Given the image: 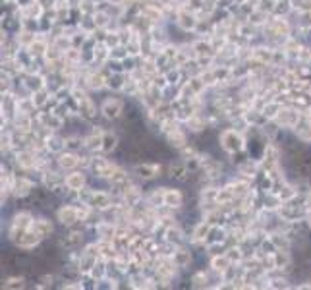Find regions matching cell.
<instances>
[{"label":"cell","instance_id":"obj_3","mask_svg":"<svg viewBox=\"0 0 311 290\" xmlns=\"http://www.w3.org/2000/svg\"><path fill=\"white\" fill-rule=\"evenodd\" d=\"M89 169L93 172V176L97 178H111L114 172H116V165L111 162L108 159H104V157H91V165H89Z\"/></svg>","mask_w":311,"mask_h":290},{"label":"cell","instance_id":"obj_46","mask_svg":"<svg viewBox=\"0 0 311 290\" xmlns=\"http://www.w3.org/2000/svg\"><path fill=\"white\" fill-rule=\"evenodd\" d=\"M104 2H108L111 6H124L126 0H104Z\"/></svg>","mask_w":311,"mask_h":290},{"label":"cell","instance_id":"obj_5","mask_svg":"<svg viewBox=\"0 0 311 290\" xmlns=\"http://www.w3.org/2000/svg\"><path fill=\"white\" fill-rule=\"evenodd\" d=\"M58 221L64 226H74L76 223H80V211H78V205H62L58 213H56Z\"/></svg>","mask_w":311,"mask_h":290},{"label":"cell","instance_id":"obj_38","mask_svg":"<svg viewBox=\"0 0 311 290\" xmlns=\"http://www.w3.org/2000/svg\"><path fill=\"white\" fill-rule=\"evenodd\" d=\"M240 174L246 178H253L257 174V162H251V159L240 162Z\"/></svg>","mask_w":311,"mask_h":290},{"label":"cell","instance_id":"obj_44","mask_svg":"<svg viewBox=\"0 0 311 290\" xmlns=\"http://www.w3.org/2000/svg\"><path fill=\"white\" fill-rule=\"evenodd\" d=\"M188 126H190V128H192L193 132H201V130L205 128V122L201 120V118H197V116H195V114H193L192 118H190V120H188Z\"/></svg>","mask_w":311,"mask_h":290},{"label":"cell","instance_id":"obj_4","mask_svg":"<svg viewBox=\"0 0 311 290\" xmlns=\"http://www.w3.org/2000/svg\"><path fill=\"white\" fill-rule=\"evenodd\" d=\"M122 113H124V101L122 99H106L103 103V106H101V114H103L106 120H116V118H120L122 116Z\"/></svg>","mask_w":311,"mask_h":290},{"label":"cell","instance_id":"obj_25","mask_svg":"<svg viewBox=\"0 0 311 290\" xmlns=\"http://www.w3.org/2000/svg\"><path fill=\"white\" fill-rule=\"evenodd\" d=\"M128 81V76L124 72H112L108 78H106V87L114 89V91H122L124 85Z\"/></svg>","mask_w":311,"mask_h":290},{"label":"cell","instance_id":"obj_45","mask_svg":"<svg viewBox=\"0 0 311 290\" xmlns=\"http://www.w3.org/2000/svg\"><path fill=\"white\" fill-rule=\"evenodd\" d=\"M52 281H54V277H50V275H43L39 279V288H47V286H52Z\"/></svg>","mask_w":311,"mask_h":290},{"label":"cell","instance_id":"obj_31","mask_svg":"<svg viewBox=\"0 0 311 290\" xmlns=\"http://www.w3.org/2000/svg\"><path fill=\"white\" fill-rule=\"evenodd\" d=\"M209 230H211V223H209V221H201V223H197L195 228H193V232H192V240L193 242L207 240Z\"/></svg>","mask_w":311,"mask_h":290},{"label":"cell","instance_id":"obj_26","mask_svg":"<svg viewBox=\"0 0 311 290\" xmlns=\"http://www.w3.org/2000/svg\"><path fill=\"white\" fill-rule=\"evenodd\" d=\"M167 141L172 145V147H176V149H182V147H186V145H188L184 132L178 128V126H176L174 130H170V132L167 134Z\"/></svg>","mask_w":311,"mask_h":290},{"label":"cell","instance_id":"obj_7","mask_svg":"<svg viewBox=\"0 0 311 290\" xmlns=\"http://www.w3.org/2000/svg\"><path fill=\"white\" fill-rule=\"evenodd\" d=\"M87 205H91L97 211H104L112 207V195L108 192H101V190H93L91 197H89Z\"/></svg>","mask_w":311,"mask_h":290},{"label":"cell","instance_id":"obj_13","mask_svg":"<svg viewBox=\"0 0 311 290\" xmlns=\"http://www.w3.org/2000/svg\"><path fill=\"white\" fill-rule=\"evenodd\" d=\"M176 24L182 27L184 31H195L197 29V24H199V20L195 14L192 12H178V16H176Z\"/></svg>","mask_w":311,"mask_h":290},{"label":"cell","instance_id":"obj_29","mask_svg":"<svg viewBox=\"0 0 311 290\" xmlns=\"http://www.w3.org/2000/svg\"><path fill=\"white\" fill-rule=\"evenodd\" d=\"M164 240L172 242L176 246H182V242L186 240V234H184L178 226H167V228H164Z\"/></svg>","mask_w":311,"mask_h":290},{"label":"cell","instance_id":"obj_19","mask_svg":"<svg viewBox=\"0 0 311 290\" xmlns=\"http://www.w3.org/2000/svg\"><path fill=\"white\" fill-rule=\"evenodd\" d=\"M296 137L302 141V143H309L311 141V120L309 118H303L296 124Z\"/></svg>","mask_w":311,"mask_h":290},{"label":"cell","instance_id":"obj_43","mask_svg":"<svg viewBox=\"0 0 311 290\" xmlns=\"http://www.w3.org/2000/svg\"><path fill=\"white\" fill-rule=\"evenodd\" d=\"M164 76H167L168 83H170V85H174V83H178V81H180V78H182V70H178V68H174V70H172V68H170V70H168Z\"/></svg>","mask_w":311,"mask_h":290},{"label":"cell","instance_id":"obj_34","mask_svg":"<svg viewBox=\"0 0 311 290\" xmlns=\"http://www.w3.org/2000/svg\"><path fill=\"white\" fill-rule=\"evenodd\" d=\"M164 192H167V188H155L151 195L147 197V203L151 207H162L164 205Z\"/></svg>","mask_w":311,"mask_h":290},{"label":"cell","instance_id":"obj_15","mask_svg":"<svg viewBox=\"0 0 311 290\" xmlns=\"http://www.w3.org/2000/svg\"><path fill=\"white\" fill-rule=\"evenodd\" d=\"M95 232L99 234V236H101V240H111V242H114L116 234H118V228L112 225L111 221H101V223H97Z\"/></svg>","mask_w":311,"mask_h":290},{"label":"cell","instance_id":"obj_23","mask_svg":"<svg viewBox=\"0 0 311 290\" xmlns=\"http://www.w3.org/2000/svg\"><path fill=\"white\" fill-rule=\"evenodd\" d=\"M31 228L37 234H39L43 240H45V238H48V236L52 234V225H50V221H48V219H33Z\"/></svg>","mask_w":311,"mask_h":290},{"label":"cell","instance_id":"obj_47","mask_svg":"<svg viewBox=\"0 0 311 290\" xmlns=\"http://www.w3.org/2000/svg\"><path fill=\"white\" fill-rule=\"evenodd\" d=\"M307 205H309V209H311V193H309V202H307Z\"/></svg>","mask_w":311,"mask_h":290},{"label":"cell","instance_id":"obj_28","mask_svg":"<svg viewBox=\"0 0 311 290\" xmlns=\"http://www.w3.org/2000/svg\"><path fill=\"white\" fill-rule=\"evenodd\" d=\"M108 180H111L112 188H116L120 193H122V190H124V188L130 184V182H128V174H126V170H122V169H116V172H114V174H112Z\"/></svg>","mask_w":311,"mask_h":290},{"label":"cell","instance_id":"obj_16","mask_svg":"<svg viewBox=\"0 0 311 290\" xmlns=\"http://www.w3.org/2000/svg\"><path fill=\"white\" fill-rule=\"evenodd\" d=\"M184 205V195L180 190H168L164 192V207L168 209H180Z\"/></svg>","mask_w":311,"mask_h":290},{"label":"cell","instance_id":"obj_17","mask_svg":"<svg viewBox=\"0 0 311 290\" xmlns=\"http://www.w3.org/2000/svg\"><path fill=\"white\" fill-rule=\"evenodd\" d=\"M78 111L85 120H93L97 116V106L89 97H83L81 101H78Z\"/></svg>","mask_w":311,"mask_h":290},{"label":"cell","instance_id":"obj_21","mask_svg":"<svg viewBox=\"0 0 311 290\" xmlns=\"http://www.w3.org/2000/svg\"><path fill=\"white\" fill-rule=\"evenodd\" d=\"M116 147H118V134H116V132H112V130H104L103 147H101V151H103V153H112Z\"/></svg>","mask_w":311,"mask_h":290},{"label":"cell","instance_id":"obj_6","mask_svg":"<svg viewBox=\"0 0 311 290\" xmlns=\"http://www.w3.org/2000/svg\"><path fill=\"white\" fill-rule=\"evenodd\" d=\"M302 120L300 113L296 108H280V113L277 114L275 122L279 124L280 128H296V124Z\"/></svg>","mask_w":311,"mask_h":290},{"label":"cell","instance_id":"obj_1","mask_svg":"<svg viewBox=\"0 0 311 290\" xmlns=\"http://www.w3.org/2000/svg\"><path fill=\"white\" fill-rule=\"evenodd\" d=\"M218 143H221V147H223L226 153L236 155V153H242V151L246 149V137L242 136L240 130L228 128V130H224V132H221Z\"/></svg>","mask_w":311,"mask_h":290},{"label":"cell","instance_id":"obj_12","mask_svg":"<svg viewBox=\"0 0 311 290\" xmlns=\"http://www.w3.org/2000/svg\"><path fill=\"white\" fill-rule=\"evenodd\" d=\"M134 170H136V174L139 178L151 180V178L159 176L160 165H157V162H139V165H136V167H134Z\"/></svg>","mask_w":311,"mask_h":290},{"label":"cell","instance_id":"obj_33","mask_svg":"<svg viewBox=\"0 0 311 290\" xmlns=\"http://www.w3.org/2000/svg\"><path fill=\"white\" fill-rule=\"evenodd\" d=\"M269 238H271V242L275 244V248H277V250H288V248H290V236H288L286 232L284 234L272 232Z\"/></svg>","mask_w":311,"mask_h":290},{"label":"cell","instance_id":"obj_24","mask_svg":"<svg viewBox=\"0 0 311 290\" xmlns=\"http://www.w3.org/2000/svg\"><path fill=\"white\" fill-rule=\"evenodd\" d=\"M47 48H48L47 39H43V37H35V41L27 47V50H29V55H31L33 58H41V57H45V55H47Z\"/></svg>","mask_w":311,"mask_h":290},{"label":"cell","instance_id":"obj_36","mask_svg":"<svg viewBox=\"0 0 311 290\" xmlns=\"http://www.w3.org/2000/svg\"><path fill=\"white\" fill-rule=\"evenodd\" d=\"M280 101H267L263 106V114L267 116V120H275L277 118V114L280 113Z\"/></svg>","mask_w":311,"mask_h":290},{"label":"cell","instance_id":"obj_2","mask_svg":"<svg viewBox=\"0 0 311 290\" xmlns=\"http://www.w3.org/2000/svg\"><path fill=\"white\" fill-rule=\"evenodd\" d=\"M33 225V217L29 215V213H25V211H22V213H16L14 215V219H12V223H10V238L16 242L22 234L25 232V230H29Z\"/></svg>","mask_w":311,"mask_h":290},{"label":"cell","instance_id":"obj_32","mask_svg":"<svg viewBox=\"0 0 311 290\" xmlns=\"http://www.w3.org/2000/svg\"><path fill=\"white\" fill-rule=\"evenodd\" d=\"M81 242H83V234L74 230V232L66 234L64 238H60V246H64V248H76V246H80Z\"/></svg>","mask_w":311,"mask_h":290},{"label":"cell","instance_id":"obj_20","mask_svg":"<svg viewBox=\"0 0 311 290\" xmlns=\"http://www.w3.org/2000/svg\"><path fill=\"white\" fill-rule=\"evenodd\" d=\"M234 265L230 261V258L226 256V253H218V256H213V259H211V267H213V271H216V273L224 275L230 267Z\"/></svg>","mask_w":311,"mask_h":290},{"label":"cell","instance_id":"obj_40","mask_svg":"<svg viewBox=\"0 0 311 290\" xmlns=\"http://www.w3.org/2000/svg\"><path fill=\"white\" fill-rule=\"evenodd\" d=\"M81 147H85V137H80V136H70L66 137V149L70 151H78Z\"/></svg>","mask_w":311,"mask_h":290},{"label":"cell","instance_id":"obj_39","mask_svg":"<svg viewBox=\"0 0 311 290\" xmlns=\"http://www.w3.org/2000/svg\"><path fill=\"white\" fill-rule=\"evenodd\" d=\"M24 286H25V279H24V277H8L6 281L2 282V288H8V290L24 288Z\"/></svg>","mask_w":311,"mask_h":290},{"label":"cell","instance_id":"obj_27","mask_svg":"<svg viewBox=\"0 0 311 290\" xmlns=\"http://www.w3.org/2000/svg\"><path fill=\"white\" fill-rule=\"evenodd\" d=\"M172 259H174V263L180 267V269H186V267H190V263H192V253L186 250V248H182V246H178V250L174 251Z\"/></svg>","mask_w":311,"mask_h":290},{"label":"cell","instance_id":"obj_10","mask_svg":"<svg viewBox=\"0 0 311 290\" xmlns=\"http://www.w3.org/2000/svg\"><path fill=\"white\" fill-rule=\"evenodd\" d=\"M56 162H58V167H60L62 170H74L81 162V159L78 157V153H76V151L66 149V151H62V153L58 155Z\"/></svg>","mask_w":311,"mask_h":290},{"label":"cell","instance_id":"obj_37","mask_svg":"<svg viewBox=\"0 0 311 290\" xmlns=\"http://www.w3.org/2000/svg\"><path fill=\"white\" fill-rule=\"evenodd\" d=\"M280 197V202L282 203H288V202H294L296 200V195H298V190H296L294 186H286V184H282V190H280L279 193H277Z\"/></svg>","mask_w":311,"mask_h":290},{"label":"cell","instance_id":"obj_35","mask_svg":"<svg viewBox=\"0 0 311 290\" xmlns=\"http://www.w3.org/2000/svg\"><path fill=\"white\" fill-rule=\"evenodd\" d=\"M31 99L37 108H43V106H47L48 103H50V93L47 91V87H43V89H39V91L31 93Z\"/></svg>","mask_w":311,"mask_h":290},{"label":"cell","instance_id":"obj_14","mask_svg":"<svg viewBox=\"0 0 311 290\" xmlns=\"http://www.w3.org/2000/svg\"><path fill=\"white\" fill-rule=\"evenodd\" d=\"M33 182L31 180H27L24 176H14V184H12V192L16 193L17 197H25V195H29L33 192Z\"/></svg>","mask_w":311,"mask_h":290},{"label":"cell","instance_id":"obj_8","mask_svg":"<svg viewBox=\"0 0 311 290\" xmlns=\"http://www.w3.org/2000/svg\"><path fill=\"white\" fill-rule=\"evenodd\" d=\"M199 161H201V169L205 170V176L207 178H218L223 174V165L209 157V155H199Z\"/></svg>","mask_w":311,"mask_h":290},{"label":"cell","instance_id":"obj_18","mask_svg":"<svg viewBox=\"0 0 311 290\" xmlns=\"http://www.w3.org/2000/svg\"><path fill=\"white\" fill-rule=\"evenodd\" d=\"M103 134L104 130L101 128H93L91 130V134L85 137V147H87L89 151H101V147H103Z\"/></svg>","mask_w":311,"mask_h":290},{"label":"cell","instance_id":"obj_41","mask_svg":"<svg viewBox=\"0 0 311 290\" xmlns=\"http://www.w3.org/2000/svg\"><path fill=\"white\" fill-rule=\"evenodd\" d=\"M265 20H267V14H265L263 10H253L249 14V24L251 25H261L265 24Z\"/></svg>","mask_w":311,"mask_h":290},{"label":"cell","instance_id":"obj_11","mask_svg":"<svg viewBox=\"0 0 311 290\" xmlns=\"http://www.w3.org/2000/svg\"><path fill=\"white\" fill-rule=\"evenodd\" d=\"M41 240H43V238H41L39 234L35 232L33 228H29V230H25V232L17 238L16 244L22 250H31V248H37V246H39Z\"/></svg>","mask_w":311,"mask_h":290},{"label":"cell","instance_id":"obj_9","mask_svg":"<svg viewBox=\"0 0 311 290\" xmlns=\"http://www.w3.org/2000/svg\"><path fill=\"white\" fill-rule=\"evenodd\" d=\"M122 200H124V203H126V207L134 209V207H137L139 202L143 200V193H141V190H139L137 186L128 184L124 190H122Z\"/></svg>","mask_w":311,"mask_h":290},{"label":"cell","instance_id":"obj_42","mask_svg":"<svg viewBox=\"0 0 311 290\" xmlns=\"http://www.w3.org/2000/svg\"><path fill=\"white\" fill-rule=\"evenodd\" d=\"M209 282V277L205 273H195L192 277V286H195V288H205Z\"/></svg>","mask_w":311,"mask_h":290},{"label":"cell","instance_id":"obj_22","mask_svg":"<svg viewBox=\"0 0 311 290\" xmlns=\"http://www.w3.org/2000/svg\"><path fill=\"white\" fill-rule=\"evenodd\" d=\"M66 186L70 192H80L81 188L85 186V174L83 172H70L66 176Z\"/></svg>","mask_w":311,"mask_h":290},{"label":"cell","instance_id":"obj_30","mask_svg":"<svg viewBox=\"0 0 311 290\" xmlns=\"http://www.w3.org/2000/svg\"><path fill=\"white\" fill-rule=\"evenodd\" d=\"M66 149V137H58V136H50L47 139V151L54 155H60Z\"/></svg>","mask_w":311,"mask_h":290}]
</instances>
